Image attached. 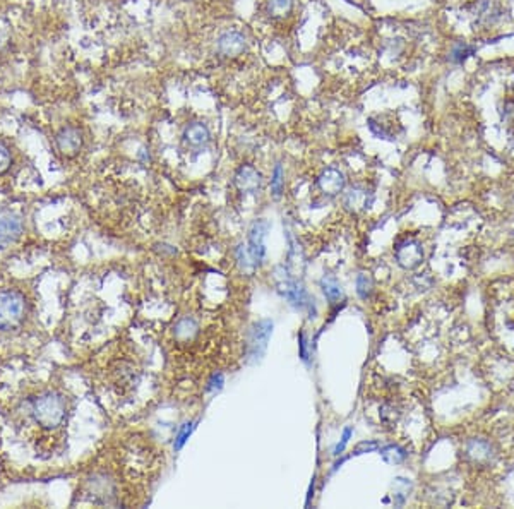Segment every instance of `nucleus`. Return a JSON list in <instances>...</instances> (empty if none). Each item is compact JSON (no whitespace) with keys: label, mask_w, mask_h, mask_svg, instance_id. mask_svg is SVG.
Returning a JSON list of instances; mask_svg holds the SVG:
<instances>
[{"label":"nucleus","mask_w":514,"mask_h":509,"mask_svg":"<svg viewBox=\"0 0 514 509\" xmlns=\"http://www.w3.org/2000/svg\"><path fill=\"white\" fill-rule=\"evenodd\" d=\"M372 291V280L370 276L360 275L357 278V294L360 295V298H367Z\"/></svg>","instance_id":"nucleus-22"},{"label":"nucleus","mask_w":514,"mask_h":509,"mask_svg":"<svg viewBox=\"0 0 514 509\" xmlns=\"http://www.w3.org/2000/svg\"><path fill=\"white\" fill-rule=\"evenodd\" d=\"M321 287H322V291H324L326 298L331 302H336L339 300V298L343 297V288L342 285L338 283V280L333 276H326L322 278L321 281Z\"/></svg>","instance_id":"nucleus-15"},{"label":"nucleus","mask_w":514,"mask_h":509,"mask_svg":"<svg viewBox=\"0 0 514 509\" xmlns=\"http://www.w3.org/2000/svg\"><path fill=\"white\" fill-rule=\"evenodd\" d=\"M381 457L384 458V461L393 463V465H398V463L405 461L406 451L402 450V448H399V446H395V444H391V446L382 448V450H381Z\"/></svg>","instance_id":"nucleus-17"},{"label":"nucleus","mask_w":514,"mask_h":509,"mask_svg":"<svg viewBox=\"0 0 514 509\" xmlns=\"http://www.w3.org/2000/svg\"><path fill=\"white\" fill-rule=\"evenodd\" d=\"M396 261L402 268L405 269H413L424 259V247H422L420 242L417 240H405L403 244H399L396 247Z\"/></svg>","instance_id":"nucleus-6"},{"label":"nucleus","mask_w":514,"mask_h":509,"mask_svg":"<svg viewBox=\"0 0 514 509\" xmlns=\"http://www.w3.org/2000/svg\"><path fill=\"white\" fill-rule=\"evenodd\" d=\"M247 48V40L239 31H225L216 40V50L225 57L242 55Z\"/></svg>","instance_id":"nucleus-7"},{"label":"nucleus","mask_w":514,"mask_h":509,"mask_svg":"<svg viewBox=\"0 0 514 509\" xmlns=\"http://www.w3.org/2000/svg\"><path fill=\"white\" fill-rule=\"evenodd\" d=\"M235 185L244 192H256L261 187V173L254 166L242 165L235 173Z\"/></svg>","instance_id":"nucleus-10"},{"label":"nucleus","mask_w":514,"mask_h":509,"mask_svg":"<svg viewBox=\"0 0 514 509\" xmlns=\"http://www.w3.org/2000/svg\"><path fill=\"white\" fill-rule=\"evenodd\" d=\"M196 327H197L196 323H194L192 319L186 318V319H182V321H180L175 326V334L179 338H187V336H190V334H192L194 331H196Z\"/></svg>","instance_id":"nucleus-21"},{"label":"nucleus","mask_w":514,"mask_h":509,"mask_svg":"<svg viewBox=\"0 0 514 509\" xmlns=\"http://www.w3.org/2000/svg\"><path fill=\"white\" fill-rule=\"evenodd\" d=\"M372 202H374V194L364 187L350 189L345 195V206L355 213L368 209L372 206Z\"/></svg>","instance_id":"nucleus-9"},{"label":"nucleus","mask_w":514,"mask_h":509,"mask_svg":"<svg viewBox=\"0 0 514 509\" xmlns=\"http://www.w3.org/2000/svg\"><path fill=\"white\" fill-rule=\"evenodd\" d=\"M473 53H475L473 46L466 45V44H459L451 50V53H449V59H451V62H455V64H463L464 60H466L468 57L473 55Z\"/></svg>","instance_id":"nucleus-19"},{"label":"nucleus","mask_w":514,"mask_h":509,"mask_svg":"<svg viewBox=\"0 0 514 509\" xmlns=\"http://www.w3.org/2000/svg\"><path fill=\"white\" fill-rule=\"evenodd\" d=\"M299 347H300V358H302L304 362L308 361L307 357V341H306V334L300 333L299 334Z\"/></svg>","instance_id":"nucleus-28"},{"label":"nucleus","mask_w":514,"mask_h":509,"mask_svg":"<svg viewBox=\"0 0 514 509\" xmlns=\"http://www.w3.org/2000/svg\"><path fill=\"white\" fill-rule=\"evenodd\" d=\"M377 448H379V444L375 443V441H370V443H360L359 446H357L355 454H362V451L368 453V451H374V450H377Z\"/></svg>","instance_id":"nucleus-27"},{"label":"nucleus","mask_w":514,"mask_h":509,"mask_svg":"<svg viewBox=\"0 0 514 509\" xmlns=\"http://www.w3.org/2000/svg\"><path fill=\"white\" fill-rule=\"evenodd\" d=\"M273 334V321L269 319H262V321L256 323L254 326L253 334H250V343H249V357L253 362L261 361L262 355L266 354V348H268V341Z\"/></svg>","instance_id":"nucleus-3"},{"label":"nucleus","mask_w":514,"mask_h":509,"mask_svg":"<svg viewBox=\"0 0 514 509\" xmlns=\"http://www.w3.org/2000/svg\"><path fill=\"white\" fill-rule=\"evenodd\" d=\"M26 314V298L21 291H0V329H12L23 323Z\"/></svg>","instance_id":"nucleus-2"},{"label":"nucleus","mask_w":514,"mask_h":509,"mask_svg":"<svg viewBox=\"0 0 514 509\" xmlns=\"http://www.w3.org/2000/svg\"><path fill=\"white\" fill-rule=\"evenodd\" d=\"M23 231V223L14 216H2L0 218V244L14 242Z\"/></svg>","instance_id":"nucleus-13"},{"label":"nucleus","mask_w":514,"mask_h":509,"mask_svg":"<svg viewBox=\"0 0 514 509\" xmlns=\"http://www.w3.org/2000/svg\"><path fill=\"white\" fill-rule=\"evenodd\" d=\"M184 137H186V141L190 146H204L209 141V137H211V133H209L206 124L194 122L187 127L186 133H184Z\"/></svg>","instance_id":"nucleus-14"},{"label":"nucleus","mask_w":514,"mask_h":509,"mask_svg":"<svg viewBox=\"0 0 514 509\" xmlns=\"http://www.w3.org/2000/svg\"><path fill=\"white\" fill-rule=\"evenodd\" d=\"M477 12H478V19H485V21H494V19H497V16H499V14L495 12L491 0H484V2L478 3Z\"/></svg>","instance_id":"nucleus-20"},{"label":"nucleus","mask_w":514,"mask_h":509,"mask_svg":"<svg viewBox=\"0 0 514 509\" xmlns=\"http://www.w3.org/2000/svg\"><path fill=\"white\" fill-rule=\"evenodd\" d=\"M464 453L477 465H487L488 461L494 460V448L485 439H471L464 448Z\"/></svg>","instance_id":"nucleus-8"},{"label":"nucleus","mask_w":514,"mask_h":509,"mask_svg":"<svg viewBox=\"0 0 514 509\" xmlns=\"http://www.w3.org/2000/svg\"><path fill=\"white\" fill-rule=\"evenodd\" d=\"M279 291L295 307H307V305H310L307 291L302 287H299L295 281H283V283H279Z\"/></svg>","instance_id":"nucleus-12"},{"label":"nucleus","mask_w":514,"mask_h":509,"mask_svg":"<svg viewBox=\"0 0 514 509\" xmlns=\"http://www.w3.org/2000/svg\"><path fill=\"white\" fill-rule=\"evenodd\" d=\"M55 144L62 155L66 156H74L79 153V149L83 148V133H81L77 127L67 126L62 127L59 131V134L55 136Z\"/></svg>","instance_id":"nucleus-4"},{"label":"nucleus","mask_w":514,"mask_h":509,"mask_svg":"<svg viewBox=\"0 0 514 509\" xmlns=\"http://www.w3.org/2000/svg\"><path fill=\"white\" fill-rule=\"evenodd\" d=\"M31 414H33L34 422L43 427V429H57L66 420V400L59 393L48 391V393L40 394L33 401Z\"/></svg>","instance_id":"nucleus-1"},{"label":"nucleus","mask_w":514,"mask_h":509,"mask_svg":"<svg viewBox=\"0 0 514 509\" xmlns=\"http://www.w3.org/2000/svg\"><path fill=\"white\" fill-rule=\"evenodd\" d=\"M10 166V153L9 149L6 148V146L0 142V175H2L3 172H7Z\"/></svg>","instance_id":"nucleus-25"},{"label":"nucleus","mask_w":514,"mask_h":509,"mask_svg":"<svg viewBox=\"0 0 514 509\" xmlns=\"http://www.w3.org/2000/svg\"><path fill=\"white\" fill-rule=\"evenodd\" d=\"M192 430H194V423L189 422V423H186V425H184V429L180 430V434L177 436V439H175V451L182 450V446L187 443V439L190 437Z\"/></svg>","instance_id":"nucleus-23"},{"label":"nucleus","mask_w":514,"mask_h":509,"mask_svg":"<svg viewBox=\"0 0 514 509\" xmlns=\"http://www.w3.org/2000/svg\"><path fill=\"white\" fill-rule=\"evenodd\" d=\"M283 187H285V172H283L281 165H276L275 170H273L271 175V191L275 198H279L283 192Z\"/></svg>","instance_id":"nucleus-18"},{"label":"nucleus","mask_w":514,"mask_h":509,"mask_svg":"<svg viewBox=\"0 0 514 509\" xmlns=\"http://www.w3.org/2000/svg\"><path fill=\"white\" fill-rule=\"evenodd\" d=\"M352 436H353V429H352V427H346V429L343 430L342 441H339V443L336 444V448H335V457H339V454L345 451L346 444H348V441L352 439Z\"/></svg>","instance_id":"nucleus-24"},{"label":"nucleus","mask_w":514,"mask_h":509,"mask_svg":"<svg viewBox=\"0 0 514 509\" xmlns=\"http://www.w3.org/2000/svg\"><path fill=\"white\" fill-rule=\"evenodd\" d=\"M292 7L293 0H268V12L273 17H285Z\"/></svg>","instance_id":"nucleus-16"},{"label":"nucleus","mask_w":514,"mask_h":509,"mask_svg":"<svg viewBox=\"0 0 514 509\" xmlns=\"http://www.w3.org/2000/svg\"><path fill=\"white\" fill-rule=\"evenodd\" d=\"M319 187L329 195H335L345 189V175L338 169H326L319 179Z\"/></svg>","instance_id":"nucleus-11"},{"label":"nucleus","mask_w":514,"mask_h":509,"mask_svg":"<svg viewBox=\"0 0 514 509\" xmlns=\"http://www.w3.org/2000/svg\"><path fill=\"white\" fill-rule=\"evenodd\" d=\"M269 230V223L266 220H257L256 223L253 225L249 233V254L253 258L254 265H261L262 259L266 256V235H268Z\"/></svg>","instance_id":"nucleus-5"},{"label":"nucleus","mask_w":514,"mask_h":509,"mask_svg":"<svg viewBox=\"0 0 514 509\" xmlns=\"http://www.w3.org/2000/svg\"><path fill=\"white\" fill-rule=\"evenodd\" d=\"M223 383H225V379H223V374H215V376H212L211 377V381H209V386H208V390L209 391H218V390H221V387H223Z\"/></svg>","instance_id":"nucleus-26"}]
</instances>
